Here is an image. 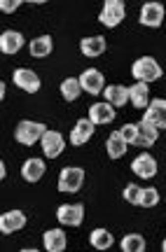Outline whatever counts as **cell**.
Listing matches in <instances>:
<instances>
[{"instance_id":"obj_19","label":"cell","mask_w":166,"mask_h":252,"mask_svg":"<svg viewBox=\"0 0 166 252\" xmlns=\"http://www.w3.org/2000/svg\"><path fill=\"white\" fill-rule=\"evenodd\" d=\"M42 241H45V250H49V252L66 250V234L61 229H49V231H45Z\"/></svg>"},{"instance_id":"obj_32","label":"cell","mask_w":166,"mask_h":252,"mask_svg":"<svg viewBox=\"0 0 166 252\" xmlns=\"http://www.w3.org/2000/svg\"><path fill=\"white\" fill-rule=\"evenodd\" d=\"M5 98V84H2V82H0V100Z\"/></svg>"},{"instance_id":"obj_27","label":"cell","mask_w":166,"mask_h":252,"mask_svg":"<svg viewBox=\"0 0 166 252\" xmlns=\"http://www.w3.org/2000/svg\"><path fill=\"white\" fill-rule=\"evenodd\" d=\"M159 203V191L157 189H140V198H138V206L140 208H152Z\"/></svg>"},{"instance_id":"obj_31","label":"cell","mask_w":166,"mask_h":252,"mask_svg":"<svg viewBox=\"0 0 166 252\" xmlns=\"http://www.w3.org/2000/svg\"><path fill=\"white\" fill-rule=\"evenodd\" d=\"M5 175H7V171H5V161L0 159V180H5Z\"/></svg>"},{"instance_id":"obj_6","label":"cell","mask_w":166,"mask_h":252,"mask_svg":"<svg viewBox=\"0 0 166 252\" xmlns=\"http://www.w3.org/2000/svg\"><path fill=\"white\" fill-rule=\"evenodd\" d=\"M56 220L66 226H80L84 220V208L80 203H66L56 210Z\"/></svg>"},{"instance_id":"obj_9","label":"cell","mask_w":166,"mask_h":252,"mask_svg":"<svg viewBox=\"0 0 166 252\" xmlns=\"http://www.w3.org/2000/svg\"><path fill=\"white\" fill-rule=\"evenodd\" d=\"M40 143H42V152H45L47 159H56L66 147L64 135L59 133V131H45L42 138H40Z\"/></svg>"},{"instance_id":"obj_22","label":"cell","mask_w":166,"mask_h":252,"mask_svg":"<svg viewBox=\"0 0 166 252\" xmlns=\"http://www.w3.org/2000/svg\"><path fill=\"white\" fill-rule=\"evenodd\" d=\"M112 234L108 231V229H94L92 234H89V243L96 248V250H108L112 245Z\"/></svg>"},{"instance_id":"obj_30","label":"cell","mask_w":166,"mask_h":252,"mask_svg":"<svg viewBox=\"0 0 166 252\" xmlns=\"http://www.w3.org/2000/svg\"><path fill=\"white\" fill-rule=\"evenodd\" d=\"M19 0H0V9L2 12H14V9H19Z\"/></svg>"},{"instance_id":"obj_24","label":"cell","mask_w":166,"mask_h":252,"mask_svg":"<svg viewBox=\"0 0 166 252\" xmlns=\"http://www.w3.org/2000/svg\"><path fill=\"white\" fill-rule=\"evenodd\" d=\"M105 150H108V157H110V159H120V157H124V152H127V143H124L122 135L115 131V133L108 138Z\"/></svg>"},{"instance_id":"obj_2","label":"cell","mask_w":166,"mask_h":252,"mask_svg":"<svg viewBox=\"0 0 166 252\" xmlns=\"http://www.w3.org/2000/svg\"><path fill=\"white\" fill-rule=\"evenodd\" d=\"M131 72H133V77H136L138 82H143V84H150V82H155V80L162 77L159 63L155 61V59H150V56H140L138 61L133 63Z\"/></svg>"},{"instance_id":"obj_13","label":"cell","mask_w":166,"mask_h":252,"mask_svg":"<svg viewBox=\"0 0 166 252\" xmlns=\"http://www.w3.org/2000/svg\"><path fill=\"white\" fill-rule=\"evenodd\" d=\"M136 126V135H133V143L131 145H138V147H150V145H155V140L159 138V131L155 126L145 124V122H138Z\"/></svg>"},{"instance_id":"obj_29","label":"cell","mask_w":166,"mask_h":252,"mask_svg":"<svg viewBox=\"0 0 166 252\" xmlns=\"http://www.w3.org/2000/svg\"><path fill=\"white\" fill-rule=\"evenodd\" d=\"M117 133L122 135V140H124V143L131 145V143H133V135H136V126H133V124H127V126H122Z\"/></svg>"},{"instance_id":"obj_18","label":"cell","mask_w":166,"mask_h":252,"mask_svg":"<svg viewBox=\"0 0 166 252\" xmlns=\"http://www.w3.org/2000/svg\"><path fill=\"white\" fill-rule=\"evenodd\" d=\"M103 94H105V100L110 103L112 108H122L129 100V89L122 87V84H110L108 89H103Z\"/></svg>"},{"instance_id":"obj_1","label":"cell","mask_w":166,"mask_h":252,"mask_svg":"<svg viewBox=\"0 0 166 252\" xmlns=\"http://www.w3.org/2000/svg\"><path fill=\"white\" fill-rule=\"evenodd\" d=\"M47 128L45 124H40V122H31V119H21L14 128V138H17V143L21 145H35L42 133H45Z\"/></svg>"},{"instance_id":"obj_7","label":"cell","mask_w":166,"mask_h":252,"mask_svg":"<svg viewBox=\"0 0 166 252\" xmlns=\"http://www.w3.org/2000/svg\"><path fill=\"white\" fill-rule=\"evenodd\" d=\"M77 82H80V87H82V91H87V94H92V96H96V94H101L105 87V80H103V72L96 70V68H89V70H84L80 77H77Z\"/></svg>"},{"instance_id":"obj_28","label":"cell","mask_w":166,"mask_h":252,"mask_svg":"<svg viewBox=\"0 0 166 252\" xmlns=\"http://www.w3.org/2000/svg\"><path fill=\"white\" fill-rule=\"evenodd\" d=\"M124 198L133 203V206H138V198H140V187L138 185H129V187L124 189Z\"/></svg>"},{"instance_id":"obj_20","label":"cell","mask_w":166,"mask_h":252,"mask_svg":"<svg viewBox=\"0 0 166 252\" xmlns=\"http://www.w3.org/2000/svg\"><path fill=\"white\" fill-rule=\"evenodd\" d=\"M127 89H129V100L133 103V108H148V103H150V89H148V84L138 82V84L127 87Z\"/></svg>"},{"instance_id":"obj_5","label":"cell","mask_w":166,"mask_h":252,"mask_svg":"<svg viewBox=\"0 0 166 252\" xmlns=\"http://www.w3.org/2000/svg\"><path fill=\"white\" fill-rule=\"evenodd\" d=\"M143 122L150 126H155L157 131H162L166 126V103L162 98H155L148 103V108H145V117Z\"/></svg>"},{"instance_id":"obj_3","label":"cell","mask_w":166,"mask_h":252,"mask_svg":"<svg viewBox=\"0 0 166 252\" xmlns=\"http://www.w3.org/2000/svg\"><path fill=\"white\" fill-rule=\"evenodd\" d=\"M124 14H127V7H124L122 0H105L101 14H99V21H101L103 26L115 28L124 21Z\"/></svg>"},{"instance_id":"obj_26","label":"cell","mask_w":166,"mask_h":252,"mask_svg":"<svg viewBox=\"0 0 166 252\" xmlns=\"http://www.w3.org/2000/svg\"><path fill=\"white\" fill-rule=\"evenodd\" d=\"M122 250L124 252H143L145 250V238L140 234H127L122 238Z\"/></svg>"},{"instance_id":"obj_4","label":"cell","mask_w":166,"mask_h":252,"mask_svg":"<svg viewBox=\"0 0 166 252\" xmlns=\"http://www.w3.org/2000/svg\"><path fill=\"white\" fill-rule=\"evenodd\" d=\"M82 182H84L82 168L68 166V168H64L61 175H59V191H64V194H75L77 189L82 187Z\"/></svg>"},{"instance_id":"obj_15","label":"cell","mask_w":166,"mask_h":252,"mask_svg":"<svg viewBox=\"0 0 166 252\" xmlns=\"http://www.w3.org/2000/svg\"><path fill=\"white\" fill-rule=\"evenodd\" d=\"M24 45V35L19 31H5L0 35V52L2 54H17Z\"/></svg>"},{"instance_id":"obj_17","label":"cell","mask_w":166,"mask_h":252,"mask_svg":"<svg viewBox=\"0 0 166 252\" xmlns=\"http://www.w3.org/2000/svg\"><path fill=\"white\" fill-rule=\"evenodd\" d=\"M45 161L42 159H28L24 166H21V175L26 182H37L42 175H45Z\"/></svg>"},{"instance_id":"obj_14","label":"cell","mask_w":166,"mask_h":252,"mask_svg":"<svg viewBox=\"0 0 166 252\" xmlns=\"http://www.w3.org/2000/svg\"><path fill=\"white\" fill-rule=\"evenodd\" d=\"M112 119H115V108H112L110 103H94L92 108H89V122L94 126L110 124Z\"/></svg>"},{"instance_id":"obj_23","label":"cell","mask_w":166,"mask_h":252,"mask_svg":"<svg viewBox=\"0 0 166 252\" xmlns=\"http://www.w3.org/2000/svg\"><path fill=\"white\" fill-rule=\"evenodd\" d=\"M80 94H82V87H80L77 77H68V80L61 82V96H64L68 103L77 100V98H80Z\"/></svg>"},{"instance_id":"obj_12","label":"cell","mask_w":166,"mask_h":252,"mask_svg":"<svg viewBox=\"0 0 166 252\" xmlns=\"http://www.w3.org/2000/svg\"><path fill=\"white\" fill-rule=\"evenodd\" d=\"M131 171L136 173L138 178H143V180H150V178H155V175H157V161H155L150 154H140V157L133 159Z\"/></svg>"},{"instance_id":"obj_16","label":"cell","mask_w":166,"mask_h":252,"mask_svg":"<svg viewBox=\"0 0 166 252\" xmlns=\"http://www.w3.org/2000/svg\"><path fill=\"white\" fill-rule=\"evenodd\" d=\"M92 135H94V124L92 122H89V119H77L73 133H70V143H73L75 147H80V145H84Z\"/></svg>"},{"instance_id":"obj_25","label":"cell","mask_w":166,"mask_h":252,"mask_svg":"<svg viewBox=\"0 0 166 252\" xmlns=\"http://www.w3.org/2000/svg\"><path fill=\"white\" fill-rule=\"evenodd\" d=\"M49 52H52V37L49 35H40L31 42V54L35 59H45V56H49Z\"/></svg>"},{"instance_id":"obj_8","label":"cell","mask_w":166,"mask_h":252,"mask_svg":"<svg viewBox=\"0 0 166 252\" xmlns=\"http://www.w3.org/2000/svg\"><path fill=\"white\" fill-rule=\"evenodd\" d=\"M138 21L143 26H150V28L162 26V21H164V5H162V2H145V5L140 7Z\"/></svg>"},{"instance_id":"obj_10","label":"cell","mask_w":166,"mask_h":252,"mask_svg":"<svg viewBox=\"0 0 166 252\" xmlns=\"http://www.w3.org/2000/svg\"><path fill=\"white\" fill-rule=\"evenodd\" d=\"M12 80H14V84L19 89H24L26 94H35L40 89V77L33 70H28V68H17L14 75H12Z\"/></svg>"},{"instance_id":"obj_11","label":"cell","mask_w":166,"mask_h":252,"mask_svg":"<svg viewBox=\"0 0 166 252\" xmlns=\"http://www.w3.org/2000/svg\"><path fill=\"white\" fill-rule=\"evenodd\" d=\"M26 226V215L21 210H7L0 215V234H14Z\"/></svg>"},{"instance_id":"obj_21","label":"cell","mask_w":166,"mask_h":252,"mask_svg":"<svg viewBox=\"0 0 166 252\" xmlns=\"http://www.w3.org/2000/svg\"><path fill=\"white\" fill-rule=\"evenodd\" d=\"M80 49H82L84 56H101L105 52V40L101 35H94V37H84L80 42Z\"/></svg>"}]
</instances>
